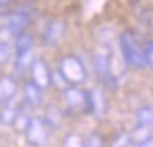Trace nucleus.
Instances as JSON below:
<instances>
[{
  "instance_id": "obj_4",
  "label": "nucleus",
  "mask_w": 153,
  "mask_h": 147,
  "mask_svg": "<svg viewBox=\"0 0 153 147\" xmlns=\"http://www.w3.org/2000/svg\"><path fill=\"white\" fill-rule=\"evenodd\" d=\"M63 99L66 104V111L71 114H89L91 112V98L89 91H84L77 86L64 88Z\"/></svg>"
},
{
  "instance_id": "obj_1",
  "label": "nucleus",
  "mask_w": 153,
  "mask_h": 147,
  "mask_svg": "<svg viewBox=\"0 0 153 147\" xmlns=\"http://www.w3.org/2000/svg\"><path fill=\"white\" fill-rule=\"evenodd\" d=\"M119 46H120V53H122V58L127 63V66L137 68V70L146 68L145 48L140 46L138 40L135 38V35L132 32H123L120 35Z\"/></svg>"
},
{
  "instance_id": "obj_3",
  "label": "nucleus",
  "mask_w": 153,
  "mask_h": 147,
  "mask_svg": "<svg viewBox=\"0 0 153 147\" xmlns=\"http://www.w3.org/2000/svg\"><path fill=\"white\" fill-rule=\"evenodd\" d=\"M33 12L35 8H31L30 5H23V7H18L17 10H13L12 14H8L4 20L5 33L10 38H17L18 35L27 32V28L31 23V18H33Z\"/></svg>"
},
{
  "instance_id": "obj_9",
  "label": "nucleus",
  "mask_w": 153,
  "mask_h": 147,
  "mask_svg": "<svg viewBox=\"0 0 153 147\" xmlns=\"http://www.w3.org/2000/svg\"><path fill=\"white\" fill-rule=\"evenodd\" d=\"M64 32H66V23L63 20H53L46 25L43 33V41L48 46H56L64 37Z\"/></svg>"
},
{
  "instance_id": "obj_16",
  "label": "nucleus",
  "mask_w": 153,
  "mask_h": 147,
  "mask_svg": "<svg viewBox=\"0 0 153 147\" xmlns=\"http://www.w3.org/2000/svg\"><path fill=\"white\" fill-rule=\"evenodd\" d=\"M145 58H146V66L153 70V41L146 43V46H145Z\"/></svg>"
},
{
  "instance_id": "obj_17",
  "label": "nucleus",
  "mask_w": 153,
  "mask_h": 147,
  "mask_svg": "<svg viewBox=\"0 0 153 147\" xmlns=\"http://www.w3.org/2000/svg\"><path fill=\"white\" fill-rule=\"evenodd\" d=\"M102 137L99 136V134H91L89 137H87V142H84L86 146H102Z\"/></svg>"
},
{
  "instance_id": "obj_7",
  "label": "nucleus",
  "mask_w": 153,
  "mask_h": 147,
  "mask_svg": "<svg viewBox=\"0 0 153 147\" xmlns=\"http://www.w3.org/2000/svg\"><path fill=\"white\" fill-rule=\"evenodd\" d=\"M92 63H94V70L96 73L99 74V78L104 81V84L112 89L117 88V80L112 73H110V61L109 56L105 53H96L92 58Z\"/></svg>"
},
{
  "instance_id": "obj_11",
  "label": "nucleus",
  "mask_w": 153,
  "mask_h": 147,
  "mask_svg": "<svg viewBox=\"0 0 153 147\" xmlns=\"http://www.w3.org/2000/svg\"><path fill=\"white\" fill-rule=\"evenodd\" d=\"M23 99L25 104L30 107H40L43 104V89L33 81H28L23 88Z\"/></svg>"
},
{
  "instance_id": "obj_8",
  "label": "nucleus",
  "mask_w": 153,
  "mask_h": 147,
  "mask_svg": "<svg viewBox=\"0 0 153 147\" xmlns=\"http://www.w3.org/2000/svg\"><path fill=\"white\" fill-rule=\"evenodd\" d=\"M30 70H31V81L35 84H38L43 91L53 84V74H51L48 64L43 60H33Z\"/></svg>"
},
{
  "instance_id": "obj_13",
  "label": "nucleus",
  "mask_w": 153,
  "mask_h": 147,
  "mask_svg": "<svg viewBox=\"0 0 153 147\" xmlns=\"http://www.w3.org/2000/svg\"><path fill=\"white\" fill-rule=\"evenodd\" d=\"M137 126L153 127V106H143L137 112Z\"/></svg>"
},
{
  "instance_id": "obj_10",
  "label": "nucleus",
  "mask_w": 153,
  "mask_h": 147,
  "mask_svg": "<svg viewBox=\"0 0 153 147\" xmlns=\"http://www.w3.org/2000/svg\"><path fill=\"white\" fill-rule=\"evenodd\" d=\"M18 93V83L13 76H2L0 78V104H10Z\"/></svg>"
},
{
  "instance_id": "obj_5",
  "label": "nucleus",
  "mask_w": 153,
  "mask_h": 147,
  "mask_svg": "<svg viewBox=\"0 0 153 147\" xmlns=\"http://www.w3.org/2000/svg\"><path fill=\"white\" fill-rule=\"evenodd\" d=\"M31 63H33V38L27 32H23L15 41V66L17 71L23 73L31 66Z\"/></svg>"
},
{
  "instance_id": "obj_14",
  "label": "nucleus",
  "mask_w": 153,
  "mask_h": 147,
  "mask_svg": "<svg viewBox=\"0 0 153 147\" xmlns=\"http://www.w3.org/2000/svg\"><path fill=\"white\" fill-rule=\"evenodd\" d=\"M18 111L15 107H12L10 104H5V107L0 111V122L5 124V126H12V124L17 122L18 119Z\"/></svg>"
},
{
  "instance_id": "obj_15",
  "label": "nucleus",
  "mask_w": 153,
  "mask_h": 147,
  "mask_svg": "<svg viewBox=\"0 0 153 147\" xmlns=\"http://www.w3.org/2000/svg\"><path fill=\"white\" fill-rule=\"evenodd\" d=\"M12 55V46H10V40H2L0 41V63L8 61Z\"/></svg>"
},
{
  "instance_id": "obj_18",
  "label": "nucleus",
  "mask_w": 153,
  "mask_h": 147,
  "mask_svg": "<svg viewBox=\"0 0 153 147\" xmlns=\"http://www.w3.org/2000/svg\"><path fill=\"white\" fill-rule=\"evenodd\" d=\"M13 0H0V8H4V7H8V5L12 4Z\"/></svg>"
},
{
  "instance_id": "obj_6",
  "label": "nucleus",
  "mask_w": 153,
  "mask_h": 147,
  "mask_svg": "<svg viewBox=\"0 0 153 147\" xmlns=\"http://www.w3.org/2000/svg\"><path fill=\"white\" fill-rule=\"evenodd\" d=\"M50 127L51 124L48 121L41 119V117L28 119L27 126L23 129L28 144H31V146H43V144H46L48 137H50Z\"/></svg>"
},
{
  "instance_id": "obj_12",
  "label": "nucleus",
  "mask_w": 153,
  "mask_h": 147,
  "mask_svg": "<svg viewBox=\"0 0 153 147\" xmlns=\"http://www.w3.org/2000/svg\"><path fill=\"white\" fill-rule=\"evenodd\" d=\"M89 98H91V114L104 116L107 111L105 94L100 89H92V91H89Z\"/></svg>"
},
{
  "instance_id": "obj_2",
  "label": "nucleus",
  "mask_w": 153,
  "mask_h": 147,
  "mask_svg": "<svg viewBox=\"0 0 153 147\" xmlns=\"http://www.w3.org/2000/svg\"><path fill=\"white\" fill-rule=\"evenodd\" d=\"M58 73L63 78V81L71 86H79L87 80V70L84 63L74 55H68L59 60Z\"/></svg>"
}]
</instances>
